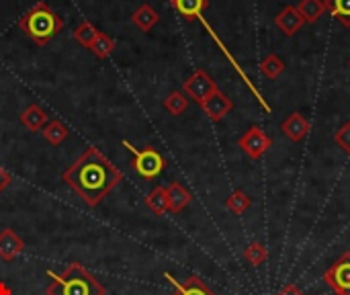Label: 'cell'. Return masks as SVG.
Segmentation results:
<instances>
[{
	"label": "cell",
	"mask_w": 350,
	"mask_h": 295,
	"mask_svg": "<svg viewBox=\"0 0 350 295\" xmlns=\"http://www.w3.org/2000/svg\"><path fill=\"white\" fill-rule=\"evenodd\" d=\"M88 49H90L98 60H107V57L115 51V39H113L111 35H107V33L98 31L96 39L92 41V45H90Z\"/></svg>",
	"instance_id": "20"
},
{
	"label": "cell",
	"mask_w": 350,
	"mask_h": 295,
	"mask_svg": "<svg viewBox=\"0 0 350 295\" xmlns=\"http://www.w3.org/2000/svg\"><path fill=\"white\" fill-rule=\"evenodd\" d=\"M62 179L86 205L96 207L123 181V172L98 148L90 146L64 170Z\"/></svg>",
	"instance_id": "1"
},
{
	"label": "cell",
	"mask_w": 350,
	"mask_h": 295,
	"mask_svg": "<svg viewBox=\"0 0 350 295\" xmlns=\"http://www.w3.org/2000/svg\"><path fill=\"white\" fill-rule=\"evenodd\" d=\"M277 295H306V294H304L295 283H287V285H285V287H283V290H281Z\"/></svg>",
	"instance_id": "29"
},
{
	"label": "cell",
	"mask_w": 350,
	"mask_h": 295,
	"mask_svg": "<svg viewBox=\"0 0 350 295\" xmlns=\"http://www.w3.org/2000/svg\"><path fill=\"white\" fill-rule=\"evenodd\" d=\"M324 6L345 27H350V0H324Z\"/></svg>",
	"instance_id": "24"
},
{
	"label": "cell",
	"mask_w": 350,
	"mask_h": 295,
	"mask_svg": "<svg viewBox=\"0 0 350 295\" xmlns=\"http://www.w3.org/2000/svg\"><path fill=\"white\" fill-rule=\"evenodd\" d=\"M203 111H205V115L211 119V121H221L232 109H234V103H232V99L228 97V94H224L221 90H217V92H213L203 105H199Z\"/></svg>",
	"instance_id": "9"
},
{
	"label": "cell",
	"mask_w": 350,
	"mask_h": 295,
	"mask_svg": "<svg viewBox=\"0 0 350 295\" xmlns=\"http://www.w3.org/2000/svg\"><path fill=\"white\" fill-rule=\"evenodd\" d=\"M18 27L37 45H47L64 29V18L45 2H37L18 18Z\"/></svg>",
	"instance_id": "3"
},
{
	"label": "cell",
	"mask_w": 350,
	"mask_h": 295,
	"mask_svg": "<svg viewBox=\"0 0 350 295\" xmlns=\"http://www.w3.org/2000/svg\"><path fill=\"white\" fill-rule=\"evenodd\" d=\"M189 107V99L183 90H172L166 99H164V109L170 113V115H183Z\"/></svg>",
	"instance_id": "23"
},
{
	"label": "cell",
	"mask_w": 350,
	"mask_h": 295,
	"mask_svg": "<svg viewBox=\"0 0 350 295\" xmlns=\"http://www.w3.org/2000/svg\"><path fill=\"white\" fill-rule=\"evenodd\" d=\"M41 133H43V138H45L47 144L59 146V144L68 138V127H66L59 119H51V121L45 123V127L41 129Z\"/></svg>",
	"instance_id": "18"
},
{
	"label": "cell",
	"mask_w": 350,
	"mask_h": 295,
	"mask_svg": "<svg viewBox=\"0 0 350 295\" xmlns=\"http://www.w3.org/2000/svg\"><path fill=\"white\" fill-rule=\"evenodd\" d=\"M146 205L154 216H164L168 211V191H166V187H154L146 197Z\"/></svg>",
	"instance_id": "17"
},
{
	"label": "cell",
	"mask_w": 350,
	"mask_h": 295,
	"mask_svg": "<svg viewBox=\"0 0 350 295\" xmlns=\"http://www.w3.org/2000/svg\"><path fill=\"white\" fill-rule=\"evenodd\" d=\"M10 183H12V175L6 172L4 168H0V193H4L10 187Z\"/></svg>",
	"instance_id": "28"
},
{
	"label": "cell",
	"mask_w": 350,
	"mask_h": 295,
	"mask_svg": "<svg viewBox=\"0 0 350 295\" xmlns=\"http://www.w3.org/2000/svg\"><path fill=\"white\" fill-rule=\"evenodd\" d=\"M295 8L299 10V14L304 16L306 23H316L326 12L324 0H299V4Z\"/></svg>",
	"instance_id": "19"
},
{
	"label": "cell",
	"mask_w": 350,
	"mask_h": 295,
	"mask_svg": "<svg viewBox=\"0 0 350 295\" xmlns=\"http://www.w3.org/2000/svg\"><path fill=\"white\" fill-rule=\"evenodd\" d=\"M74 39H76V43H80L82 47H90L92 45V41L96 39V35H98V29L90 23V21H82V23H78V27L74 29Z\"/></svg>",
	"instance_id": "21"
},
{
	"label": "cell",
	"mask_w": 350,
	"mask_h": 295,
	"mask_svg": "<svg viewBox=\"0 0 350 295\" xmlns=\"http://www.w3.org/2000/svg\"><path fill=\"white\" fill-rule=\"evenodd\" d=\"M0 295H12V290L6 283H2V281H0Z\"/></svg>",
	"instance_id": "30"
},
{
	"label": "cell",
	"mask_w": 350,
	"mask_h": 295,
	"mask_svg": "<svg viewBox=\"0 0 350 295\" xmlns=\"http://www.w3.org/2000/svg\"><path fill=\"white\" fill-rule=\"evenodd\" d=\"M334 142H336L347 154H350V121H347V123L334 133Z\"/></svg>",
	"instance_id": "27"
},
{
	"label": "cell",
	"mask_w": 350,
	"mask_h": 295,
	"mask_svg": "<svg viewBox=\"0 0 350 295\" xmlns=\"http://www.w3.org/2000/svg\"><path fill=\"white\" fill-rule=\"evenodd\" d=\"M312 129V123L306 115L301 113H291L283 123H281V131L285 138H289L291 142H304L308 138Z\"/></svg>",
	"instance_id": "8"
},
{
	"label": "cell",
	"mask_w": 350,
	"mask_h": 295,
	"mask_svg": "<svg viewBox=\"0 0 350 295\" xmlns=\"http://www.w3.org/2000/svg\"><path fill=\"white\" fill-rule=\"evenodd\" d=\"M226 207H228L232 214L242 216V214L250 207V197H248L242 189H238V191H234V193L226 199Z\"/></svg>",
	"instance_id": "25"
},
{
	"label": "cell",
	"mask_w": 350,
	"mask_h": 295,
	"mask_svg": "<svg viewBox=\"0 0 350 295\" xmlns=\"http://www.w3.org/2000/svg\"><path fill=\"white\" fill-rule=\"evenodd\" d=\"M267 257H269V253H267V248H265L260 242H252V244H248L246 251H244V259H246V263H250L252 267H260V265L267 261Z\"/></svg>",
	"instance_id": "26"
},
{
	"label": "cell",
	"mask_w": 350,
	"mask_h": 295,
	"mask_svg": "<svg viewBox=\"0 0 350 295\" xmlns=\"http://www.w3.org/2000/svg\"><path fill=\"white\" fill-rule=\"evenodd\" d=\"M123 148H127V152L133 156V168L144 179H156L166 168L164 156L152 146H148L144 150H137L135 146H131V142L123 140Z\"/></svg>",
	"instance_id": "4"
},
{
	"label": "cell",
	"mask_w": 350,
	"mask_h": 295,
	"mask_svg": "<svg viewBox=\"0 0 350 295\" xmlns=\"http://www.w3.org/2000/svg\"><path fill=\"white\" fill-rule=\"evenodd\" d=\"M25 251V242L21 236H16L10 228L0 232V259L10 263Z\"/></svg>",
	"instance_id": "11"
},
{
	"label": "cell",
	"mask_w": 350,
	"mask_h": 295,
	"mask_svg": "<svg viewBox=\"0 0 350 295\" xmlns=\"http://www.w3.org/2000/svg\"><path fill=\"white\" fill-rule=\"evenodd\" d=\"M275 25H277L287 37H293V35L306 25V21H304V16L299 14V10H297L295 6H285V8L275 16Z\"/></svg>",
	"instance_id": "10"
},
{
	"label": "cell",
	"mask_w": 350,
	"mask_h": 295,
	"mask_svg": "<svg viewBox=\"0 0 350 295\" xmlns=\"http://www.w3.org/2000/svg\"><path fill=\"white\" fill-rule=\"evenodd\" d=\"M49 285L45 295H107L105 285L80 263H72L64 273L47 271Z\"/></svg>",
	"instance_id": "2"
},
{
	"label": "cell",
	"mask_w": 350,
	"mask_h": 295,
	"mask_svg": "<svg viewBox=\"0 0 350 295\" xmlns=\"http://www.w3.org/2000/svg\"><path fill=\"white\" fill-rule=\"evenodd\" d=\"M217 82L205 72V70H195L183 84V92L193 99L197 105H203L213 92H217Z\"/></svg>",
	"instance_id": "6"
},
{
	"label": "cell",
	"mask_w": 350,
	"mask_h": 295,
	"mask_svg": "<svg viewBox=\"0 0 350 295\" xmlns=\"http://www.w3.org/2000/svg\"><path fill=\"white\" fill-rule=\"evenodd\" d=\"M349 66H350V62H349Z\"/></svg>",
	"instance_id": "32"
},
{
	"label": "cell",
	"mask_w": 350,
	"mask_h": 295,
	"mask_svg": "<svg viewBox=\"0 0 350 295\" xmlns=\"http://www.w3.org/2000/svg\"><path fill=\"white\" fill-rule=\"evenodd\" d=\"M168 2H170V4H174V2H176V0H168Z\"/></svg>",
	"instance_id": "31"
},
{
	"label": "cell",
	"mask_w": 350,
	"mask_h": 295,
	"mask_svg": "<svg viewBox=\"0 0 350 295\" xmlns=\"http://www.w3.org/2000/svg\"><path fill=\"white\" fill-rule=\"evenodd\" d=\"M131 21H133V25H135L139 31L148 33V31H152V29L158 25L160 14H158V10H156L152 4H142V6H137V8L133 10Z\"/></svg>",
	"instance_id": "13"
},
{
	"label": "cell",
	"mask_w": 350,
	"mask_h": 295,
	"mask_svg": "<svg viewBox=\"0 0 350 295\" xmlns=\"http://www.w3.org/2000/svg\"><path fill=\"white\" fill-rule=\"evenodd\" d=\"M176 8V12L187 18V21H195V18H201L203 10L209 6V0H176L172 4Z\"/></svg>",
	"instance_id": "16"
},
{
	"label": "cell",
	"mask_w": 350,
	"mask_h": 295,
	"mask_svg": "<svg viewBox=\"0 0 350 295\" xmlns=\"http://www.w3.org/2000/svg\"><path fill=\"white\" fill-rule=\"evenodd\" d=\"M283 70H285V62H283L277 53H271V55H267V57L260 62V72H262V76L269 78V80L279 78V76L283 74Z\"/></svg>",
	"instance_id": "22"
},
{
	"label": "cell",
	"mask_w": 350,
	"mask_h": 295,
	"mask_svg": "<svg viewBox=\"0 0 350 295\" xmlns=\"http://www.w3.org/2000/svg\"><path fill=\"white\" fill-rule=\"evenodd\" d=\"M166 191H168V211H172V214H180L193 199L189 189L183 187L180 183H170V187H166Z\"/></svg>",
	"instance_id": "14"
},
{
	"label": "cell",
	"mask_w": 350,
	"mask_h": 295,
	"mask_svg": "<svg viewBox=\"0 0 350 295\" xmlns=\"http://www.w3.org/2000/svg\"><path fill=\"white\" fill-rule=\"evenodd\" d=\"M326 285L336 295H350V251L342 253L324 273Z\"/></svg>",
	"instance_id": "5"
},
{
	"label": "cell",
	"mask_w": 350,
	"mask_h": 295,
	"mask_svg": "<svg viewBox=\"0 0 350 295\" xmlns=\"http://www.w3.org/2000/svg\"><path fill=\"white\" fill-rule=\"evenodd\" d=\"M168 281H170V285L174 287V292L170 295H215L199 277H195V275H191L189 279H185L183 283L180 281H176L170 273H166L164 275Z\"/></svg>",
	"instance_id": "12"
},
{
	"label": "cell",
	"mask_w": 350,
	"mask_h": 295,
	"mask_svg": "<svg viewBox=\"0 0 350 295\" xmlns=\"http://www.w3.org/2000/svg\"><path fill=\"white\" fill-rule=\"evenodd\" d=\"M49 121L47 113L39 107V105H29L23 113H21V123L29 129V131H41L45 127V123Z\"/></svg>",
	"instance_id": "15"
},
{
	"label": "cell",
	"mask_w": 350,
	"mask_h": 295,
	"mask_svg": "<svg viewBox=\"0 0 350 295\" xmlns=\"http://www.w3.org/2000/svg\"><path fill=\"white\" fill-rule=\"evenodd\" d=\"M238 146L246 152V156L248 158H252V160H260L269 150H271V146H273V140L258 127V125H254V127H250L240 140H238Z\"/></svg>",
	"instance_id": "7"
}]
</instances>
